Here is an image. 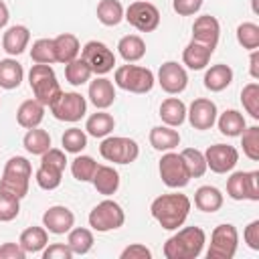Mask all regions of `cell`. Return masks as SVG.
Returning a JSON list of instances; mask_svg holds the SVG:
<instances>
[{
	"label": "cell",
	"instance_id": "6da1fadb",
	"mask_svg": "<svg viewBox=\"0 0 259 259\" xmlns=\"http://www.w3.org/2000/svg\"><path fill=\"white\" fill-rule=\"evenodd\" d=\"M152 217L160 223L162 229L166 231H176L178 227L184 225L190 212V198L180 192H170V194H160L158 198L152 200L150 204Z\"/></svg>",
	"mask_w": 259,
	"mask_h": 259
},
{
	"label": "cell",
	"instance_id": "7a4b0ae2",
	"mask_svg": "<svg viewBox=\"0 0 259 259\" xmlns=\"http://www.w3.org/2000/svg\"><path fill=\"white\" fill-rule=\"evenodd\" d=\"M206 235L200 227H184L164 243L166 259H196L202 253Z\"/></svg>",
	"mask_w": 259,
	"mask_h": 259
},
{
	"label": "cell",
	"instance_id": "3957f363",
	"mask_svg": "<svg viewBox=\"0 0 259 259\" xmlns=\"http://www.w3.org/2000/svg\"><path fill=\"white\" fill-rule=\"evenodd\" d=\"M32 176V166L24 156H12L2 172L0 180V190L10 192L18 198H24L28 194V184Z\"/></svg>",
	"mask_w": 259,
	"mask_h": 259
},
{
	"label": "cell",
	"instance_id": "277c9868",
	"mask_svg": "<svg viewBox=\"0 0 259 259\" xmlns=\"http://www.w3.org/2000/svg\"><path fill=\"white\" fill-rule=\"evenodd\" d=\"M28 85L32 89V95L36 101H40L45 107H49L63 91L57 81V75L51 65H38L34 63L28 71Z\"/></svg>",
	"mask_w": 259,
	"mask_h": 259
},
{
	"label": "cell",
	"instance_id": "5b68a950",
	"mask_svg": "<svg viewBox=\"0 0 259 259\" xmlns=\"http://www.w3.org/2000/svg\"><path fill=\"white\" fill-rule=\"evenodd\" d=\"M99 154L103 160L113 164H132L140 156V146L136 140L125 136H105L99 144Z\"/></svg>",
	"mask_w": 259,
	"mask_h": 259
},
{
	"label": "cell",
	"instance_id": "8992f818",
	"mask_svg": "<svg viewBox=\"0 0 259 259\" xmlns=\"http://www.w3.org/2000/svg\"><path fill=\"white\" fill-rule=\"evenodd\" d=\"M156 79L148 67L140 65H121L115 69V85L130 93H148L152 91Z\"/></svg>",
	"mask_w": 259,
	"mask_h": 259
},
{
	"label": "cell",
	"instance_id": "52a82bcc",
	"mask_svg": "<svg viewBox=\"0 0 259 259\" xmlns=\"http://www.w3.org/2000/svg\"><path fill=\"white\" fill-rule=\"evenodd\" d=\"M125 223V212L123 208L111 200V198H105L101 200L99 204L93 206V210L89 212V227L97 233H109V231H115L119 229L121 225Z\"/></svg>",
	"mask_w": 259,
	"mask_h": 259
},
{
	"label": "cell",
	"instance_id": "ba28073f",
	"mask_svg": "<svg viewBox=\"0 0 259 259\" xmlns=\"http://www.w3.org/2000/svg\"><path fill=\"white\" fill-rule=\"evenodd\" d=\"M239 247V233L235 225L223 223L210 233V245L206 251L208 259H233Z\"/></svg>",
	"mask_w": 259,
	"mask_h": 259
},
{
	"label": "cell",
	"instance_id": "9c48e42d",
	"mask_svg": "<svg viewBox=\"0 0 259 259\" xmlns=\"http://www.w3.org/2000/svg\"><path fill=\"white\" fill-rule=\"evenodd\" d=\"M49 107H51V113H53L55 119L69 121V123L79 121L87 113V101L77 91H65V93H61Z\"/></svg>",
	"mask_w": 259,
	"mask_h": 259
},
{
	"label": "cell",
	"instance_id": "30bf717a",
	"mask_svg": "<svg viewBox=\"0 0 259 259\" xmlns=\"http://www.w3.org/2000/svg\"><path fill=\"white\" fill-rule=\"evenodd\" d=\"M158 170H160V178L162 182L168 186V188H184L188 182H190V172L186 168V162L180 154L176 152H166L162 158H160V164H158Z\"/></svg>",
	"mask_w": 259,
	"mask_h": 259
},
{
	"label": "cell",
	"instance_id": "8fae6325",
	"mask_svg": "<svg viewBox=\"0 0 259 259\" xmlns=\"http://www.w3.org/2000/svg\"><path fill=\"white\" fill-rule=\"evenodd\" d=\"M123 18L140 32H152L160 24V12L152 2L136 0L123 10Z\"/></svg>",
	"mask_w": 259,
	"mask_h": 259
},
{
	"label": "cell",
	"instance_id": "7c38bea8",
	"mask_svg": "<svg viewBox=\"0 0 259 259\" xmlns=\"http://www.w3.org/2000/svg\"><path fill=\"white\" fill-rule=\"evenodd\" d=\"M227 194L233 200H259V172H233L227 180Z\"/></svg>",
	"mask_w": 259,
	"mask_h": 259
},
{
	"label": "cell",
	"instance_id": "4fadbf2b",
	"mask_svg": "<svg viewBox=\"0 0 259 259\" xmlns=\"http://www.w3.org/2000/svg\"><path fill=\"white\" fill-rule=\"evenodd\" d=\"M81 59L89 65V69L95 75H105L115 65L113 51L105 42H101V40H89V42H85L83 49H81Z\"/></svg>",
	"mask_w": 259,
	"mask_h": 259
},
{
	"label": "cell",
	"instance_id": "5bb4252c",
	"mask_svg": "<svg viewBox=\"0 0 259 259\" xmlns=\"http://www.w3.org/2000/svg\"><path fill=\"white\" fill-rule=\"evenodd\" d=\"M204 160H206V168H210L217 174H225L231 172L237 162H239V152L235 146L229 144H214L208 146L204 152Z\"/></svg>",
	"mask_w": 259,
	"mask_h": 259
},
{
	"label": "cell",
	"instance_id": "9a60e30c",
	"mask_svg": "<svg viewBox=\"0 0 259 259\" xmlns=\"http://www.w3.org/2000/svg\"><path fill=\"white\" fill-rule=\"evenodd\" d=\"M158 83L160 87L170 93V95H178L186 89L188 85V75L184 71L182 65H178L176 61H166L160 65L158 69Z\"/></svg>",
	"mask_w": 259,
	"mask_h": 259
},
{
	"label": "cell",
	"instance_id": "2e32d148",
	"mask_svg": "<svg viewBox=\"0 0 259 259\" xmlns=\"http://www.w3.org/2000/svg\"><path fill=\"white\" fill-rule=\"evenodd\" d=\"M217 105L212 99L206 97H198L190 103V107L186 109V117L190 121V125L194 130H210L217 123Z\"/></svg>",
	"mask_w": 259,
	"mask_h": 259
},
{
	"label": "cell",
	"instance_id": "e0dca14e",
	"mask_svg": "<svg viewBox=\"0 0 259 259\" xmlns=\"http://www.w3.org/2000/svg\"><path fill=\"white\" fill-rule=\"evenodd\" d=\"M73 225H75V214L71 212V208H67L63 204H55V206L47 208L42 214V227L53 235L69 233L73 229Z\"/></svg>",
	"mask_w": 259,
	"mask_h": 259
},
{
	"label": "cell",
	"instance_id": "ac0fdd59",
	"mask_svg": "<svg viewBox=\"0 0 259 259\" xmlns=\"http://www.w3.org/2000/svg\"><path fill=\"white\" fill-rule=\"evenodd\" d=\"M219 36H221V24L214 16L210 14H202L194 20L192 24V40H198L210 49H217L219 45Z\"/></svg>",
	"mask_w": 259,
	"mask_h": 259
},
{
	"label": "cell",
	"instance_id": "d6986e66",
	"mask_svg": "<svg viewBox=\"0 0 259 259\" xmlns=\"http://www.w3.org/2000/svg\"><path fill=\"white\" fill-rule=\"evenodd\" d=\"M212 53H214V49H210L198 40H190L182 51V63L192 71H200L208 65Z\"/></svg>",
	"mask_w": 259,
	"mask_h": 259
},
{
	"label": "cell",
	"instance_id": "ffe728a7",
	"mask_svg": "<svg viewBox=\"0 0 259 259\" xmlns=\"http://www.w3.org/2000/svg\"><path fill=\"white\" fill-rule=\"evenodd\" d=\"M89 101L97 107V109H107L109 105H113L115 101V87L109 79L105 77H97L89 83Z\"/></svg>",
	"mask_w": 259,
	"mask_h": 259
},
{
	"label": "cell",
	"instance_id": "44dd1931",
	"mask_svg": "<svg viewBox=\"0 0 259 259\" xmlns=\"http://www.w3.org/2000/svg\"><path fill=\"white\" fill-rule=\"evenodd\" d=\"M91 184L95 186V190L103 196H111L117 192L119 188V174L113 166H105V164H97V170L91 178Z\"/></svg>",
	"mask_w": 259,
	"mask_h": 259
},
{
	"label": "cell",
	"instance_id": "7402d4cb",
	"mask_svg": "<svg viewBox=\"0 0 259 259\" xmlns=\"http://www.w3.org/2000/svg\"><path fill=\"white\" fill-rule=\"evenodd\" d=\"M45 117V105L40 101H36L34 97L32 99H26L18 105L16 109V121L20 127L24 130H30V127H38L40 121Z\"/></svg>",
	"mask_w": 259,
	"mask_h": 259
},
{
	"label": "cell",
	"instance_id": "603a6c76",
	"mask_svg": "<svg viewBox=\"0 0 259 259\" xmlns=\"http://www.w3.org/2000/svg\"><path fill=\"white\" fill-rule=\"evenodd\" d=\"M28 40H30V30L22 24H14L10 26L4 36H2V49L10 55V57H16L20 53H24V49L28 47Z\"/></svg>",
	"mask_w": 259,
	"mask_h": 259
},
{
	"label": "cell",
	"instance_id": "cb8c5ba5",
	"mask_svg": "<svg viewBox=\"0 0 259 259\" xmlns=\"http://www.w3.org/2000/svg\"><path fill=\"white\" fill-rule=\"evenodd\" d=\"M53 45H55V57H57V63H71L73 59L79 57V51H81V45H79V38L71 32H63L59 36L53 38Z\"/></svg>",
	"mask_w": 259,
	"mask_h": 259
},
{
	"label": "cell",
	"instance_id": "d4e9b609",
	"mask_svg": "<svg viewBox=\"0 0 259 259\" xmlns=\"http://www.w3.org/2000/svg\"><path fill=\"white\" fill-rule=\"evenodd\" d=\"M233 83V69L225 63L212 65L210 69H206L204 73V87L212 93H219L223 89H227Z\"/></svg>",
	"mask_w": 259,
	"mask_h": 259
},
{
	"label": "cell",
	"instance_id": "484cf974",
	"mask_svg": "<svg viewBox=\"0 0 259 259\" xmlns=\"http://www.w3.org/2000/svg\"><path fill=\"white\" fill-rule=\"evenodd\" d=\"M150 146L158 152H170L180 144V134L170 125H156L150 130Z\"/></svg>",
	"mask_w": 259,
	"mask_h": 259
},
{
	"label": "cell",
	"instance_id": "4316f807",
	"mask_svg": "<svg viewBox=\"0 0 259 259\" xmlns=\"http://www.w3.org/2000/svg\"><path fill=\"white\" fill-rule=\"evenodd\" d=\"M160 117L164 121V125L170 127H178L184 123L186 119V105L182 99L178 97H168L160 103Z\"/></svg>",
	"mask_w": 259,
	"mask_h": 259
},
{
	"label": "cell",
	"instance_id": "83f0119b",
	"mask_svg": "<svg viewBox=\"0 0 259 259\" xmlns=\"http://www.w3.org/2000/svg\"><path fill=\"white\" fill-rule=\"evenodd\" d=\"M194 206L202 212H217L223 206V192L217 186H200L194 192Z\"/></svg>",
	"mask_w": 259,
	"mask_h": 259
},
{
	"label": "cell",
	"instance_id": "f1b7e54d",
	"mask_svg": "<svg viewBox=\"0 0 259 259\" xmlns=\"http://www.w3.org/2000/svg\"><path fill=\"white\" fill-rule=\"evenodd\" d=\"M18 243L26 253H40L49 245V231L45 227H28L20 233Z\"/></svg>",
	"mask_w": 259,
	"mask_h": 259
},
{
	"label": "cell",
	"instance_id": "f546056e",
	"mask_svg": "<svg viewBox=\"0 0 259 259\" xmlns=\"http://www.w3.org/2000/svg\"><path fill=\"white\" fill-rule=\"evenodd\" d=\"M113 127H115L113 115L103 111V109H99L97 113H91L87 117V121H85V132L89 136H93V138H105V136H109L113 132Z\"/></svg>",
	"mask_w": 259,
	"mask_h": 259
},
{
	"label": "cell",
	"instance_id": "4dcf8cb0",
	"mask_svg": "<svg viewBox=\"0 0 259 259\" xmlns=\"http://www.w3.org/2000/svg\"><path fill=\"white\" fill-rule=\"evenodd\" d=\"M217 123H219V130L223 136L227 138H237L243 134V130L247 127L245 123V115L237 109H227L223 111L219 117H217Z\"/></svg>",
	"mask_w": 259,
	"mask_h": 259
},
{
	"label": "cell",
	"instance_id": "1f68e13d",
	"mask_svg": "<svg viewBox=\"0 0 259 259\" xmlns=\"http://www.w3.org/2000/svg\"><path fill=\"white\" fill-rule=\"evenodd\" d=\"M117 51L125 63H136L146 55V42L138 34H125L117 42Z\"/></svg>",
	"mask_w": 259,
	"mask_h": 259
},
{
	"label": "cell",
	"instance_id": "d6a6232c",
	"mask_svg": "<svg viewBox=\"0 0 259 259\" xmlns=\"http://www.w3.org/2000/svg\"><path fill=\"white\" fill-rule=\"evenodd\" d=\"M24 69L16 59H2L0 61V87L2 89H16L22 83Z\"/></svg>",
	"mask_w": 259,
	"mask_h": 259
},
{
	"label": "cell",
	"instance_id": "836d02e7",
	"mask_svg": "<svg viewBox=\"0 0 259 259\" xmlns=\"http://www.w3.org/2000/svg\"><path fill=\"white\" fill-rule=\"evenodd\" d=\"M22 146L28 154L32 156H42L49 148H51V136L47 130H40V127H30L24 138H22Z\"/></svg>",
	"mask_w": 259,
	"mask_h": 259
},
{
	"label": "cell",
	"instance_id": "e575fe53",
	"mask_svg": "<svg viewBox=\"0 0 259 259\" xmlns=\"http://www.w3.org/2000/svg\"><path fill=\"white\" fill-rule=\"evenodd\" d=\"M97 20L105 26H117L123 20V6L119 0H99Z\"/></svg>",
	"mask_w": 259,
	"mask_h": 259
},
{
	"label": "cell",
	"instance_id": "d590c367",
	"mask_svg": "<svg viewBox=\"0 0 259 259\" xmlns=\"http://www.w3.org/2000/svg\"><path fill=\"white\" fill-rule=\"evenodd\" d=\"M93 233L89 229H83V227H77V229H71L69 231V237H67V245L71 247L73 255H85L91 251L93 247Z\"/></svg>",
	"mask_w": 259,
	"mask_h": 259
},
{
	"label": "cell",
	"instance_id": "8d00e7d4",
	"mask_svg": "<svg viewBox=\"0 0 259 259\" xmlns=\"http://www.w3.org/2000/svg\"><path fill=\"white\" fill-rule=\"evenodd\" d=\"M91 75H93V71L89 69V65L81 57H77V59H73L71 63L65 65V79L73 87H81L83 83H87L91 79Z\"/></svg>",
	"mask_w": 259,
	"mask_h": 259
},
{
	"label": "cell",
	"instance_id": "74e56055",
	"mask_svg": "<svg viewBox=\"0 0 259 259\" xmlns=\"http://www.w3.org/2000/svg\"><path fill=\"white\" fill-rule=\"evenodd\" d=\"M61 180H63V170L61 168L40 162V166L36 170V184L42 190H55V188H59Z\"/></svg>",
	"mask_w": 259,
	"mask_h": 259
},
{
	"label": "cell",
	"instance_id": "f35d334b",
	"mask_svg": "<svg viewBox=\"0 0 259 259\" xmlns=\"http://www.w3.org/2000/svg\"><path fill=\"white\" fill-rule=\"evenodd\" d=\"M30 59H32V63H38V65L57 63L53 38H38V40H34L32 49H30Z\"/></svg>",
	"mask_w": 259,
	"mask_h": 259
},
{
	"label": "cell",
	"instance_id": "ab89813d",
	"mask_svg": "<svg viewBox=\"0 0 259 259\" xmlns=\"http://www.w3.org/2000/svg\"><path fill=\"white\" fill-rule=\"evenodd\" d=\"M95 170H97V162L91 156H77L71 162V174L79 182H91Z\"/></svg>",
	"mask_w": 259,
	"mask_h": 259
},
{
	"label": "cell",
	"instance_id": "60d3db41",
	"mask_svg": "<svg viewBox=\"0 0 259 259\" xmlns=\"http://www.w3.org/2000/svg\"><path fill=\"white\" fill-rule=\"evenodd\" d=\"M180 156L186 162V168L190 172V178H200L206 172V160H204V154L200 150H196V148H184L180 152Z\"/></svg>",
	"mask_w": 259,
	"mask_h": 259
},
{
	"label": "cell",
	"instance_id": "b9f144b4",
	"mask_svg": "<svg viewBox=\"0 0 259 259\" xmlns=\"http://www.w3.org/2000/svg\"><path fill=\"white\" fill-rule=\"evenodd\" d=\"M61 144H63V150L65 152L79 154L87 146V134L81 127H69V130H65V134L61 138Z\"/></svg>",
	"mask_w": 259,
	"mask_h": 259
},
{
	"label": "cell",
	"instance_id": "7bdbcfd3",
	"mask_svg": "<svg viewBox=\"0 0 259 259\" xmlns=\"http://www.w3.org/2000/svg\"><path fill=\"white\" fill-rule=\"evenodd\" d=\"M237 40L247 51L259 49V26L255 22H243V24H239L237 26Z\"/></svg>",
	"mask_w": 259,
	"mask_h": 259
},
{
	"label": "cell",
	"instance_id": "ee69618b",
	"mask_svg": "<svg viewBox=\"0 0 259 259\" xmlns=\"http://www.w3.org/2000/svg\"><path fill=\"white\" fill-rule=\"evenodd\" d=\"M241 103L243 109L253 117L259 119V83H247L241 91Z\"/></svg>",
	"mask_w": 259,
	"mask_h": 259
},
{
	"label": "cell",
	"instance_id": "f6af8a7d",
	"mask_svg": "<svg viewBox=\"0 0 259 259\" xmlns=\"http://www.w3.org/2000/svg\"><path fill=\"white\" fill-rule=\"evenodd\" d=\"M241 146H243V154L257 162L259 160V127L257 125H251V127H245L243 134H241Z\"/></svg>",
	"mask_w": 259,
	"mask_h": 259
},
{
	"label": "cell",
	"instance_id": "bcb514c9",
	"mask_svg": "<svg viewBox=\"0 0 259 259\" xmlns=\"http://www.w3.org/2000/svg\"><path fill=\"white\" fill-rule=\"evenodd\" d=\"M20 212V198L0 190V223H8L14 221Z\"/></svg>",
	"mask_w": 259,
	"mask_h": 259
},
{
	"label": "cell",
	"instance_id": "7dc6e473",
	"mask_svg": "<svg viewBox=\"0 0 259 259\" xmlns=\"http://www.w3.org/2000/svg\"><path fill=\"white\" fill-rule=\"evenodd\" d=\"M42 259H71L73 257V251L67 243H53V245H47L42 251Z\"/></svg>",
	"mask_w": 259,
	"mask_h": 259
},
{
	"label": "cell",
	"instance_id": "c3c4849f",
	"mask_svg": "<svg viewBox=\"0 0 259 259\" xmlns=\"http://www.w3.org/2000/svg\"><path fill=\"white\" fill-rule=\"evenodd\" d=\"M172 8L178 16H192L202 8V0H172Z\"/></svg>",
	"mask_w": 259,
	"mask_h": 259
},
{
	"label": "cell",
	"instance_id": "681fc988",
	"mask_svg": "<svg viewBox=\"0 0 259 259\" xmlns=\"http://www.w3.org/2000/svg\"><path fill=\"white\" fill-rule=\"evenodd\" d=\"M119 259H152V251L142 243H132L119 253Z\"/></svg>",
	"mask_w": 259,
	"mask_h": 259
},
{
	"label": "cell",
	"instance_id": "f907efd6",
	"mask_svg": "<svg viewBox=\"0 0 259 259\" xmlns=\"http://www.w3.org/2000/svg\"><path fill=\"white\" fill-rule=\"evenodd\" d=\"M40 162L42 164H51V166H57L65 172V166H67V158H65V150H59V148H49L42 156H40Z\"/></svg>",
	"mask_w": 259,
	"mask_h": 259
},
{
	"label": "cell",
	"instance_id": "816d5d0a",
	"mask_svg": "<svg viewBox=\"0 0 259 259\" xmlns=\"http://www.w3.org/2000/svg\"><path fill=\"white\" fill-rule=\"evenodd\" d=\"M243 239H245V243H247L249 249L259 251V221H251V223L245 227Z\"/></svg>",
	"mask_w": 259,
	"mask_h": 259
},
{
	"label": "cell",
	"instance_id": "f5cc1de1",
	"mask_svg": "<svg viewBox=\"0 0 259 259\" xmlns=\"http://www.w3.org/2000/svg\"><path fill=\"white\" fill-rule=\"evenodd\" d=\"M0 257L2 259H24L26 251L20 247V243H4L0 247Z\"/></svg>",
	"mask_w": 259,
	"mask_h": 259
},
{
	"label": "cell",
	"instance_id": "db71d44e",
	"mask_svg": "<svg viewBox=\"0 0 259 259\" xmlns=\"http://www.w3.org/2000/svg\"><path fill=\"white\" fill-rule=\"evenodd\" d=\"M249 73L253 79H259V51H251V59H249Z\"/></svg>",
	"mask_w": 259,
	"mask_h": 259
},
{
	"label": "cell",
	"instance_id": "11a10c76",
	"mask_svg": "<svg viewBox=\"0 0 259 259\" xmlns=\"http://www.w3.org/2000/svg\"><path fill=\"white\" fill-rule=\"evenodd\" d=\"M8 18H10V14H8V6L0 0V28H4V26L8 24Z\"/></svg>",
	"mask_w": 259,
	"mask_h": 259
},
{
	"label": "cell",
	"instance_id": "9f6ffc18",
	"mask_svg": "<svg viewBox=\"0 0 259 259\" xmlns=\"http://www.w3.org/2000/svg\"><path fill=\"white\" fill-rule=\"evenodd\" d=\"M0 103H2V101H0Z\"/></svg>",
	"mask_w": 259,
	"mask_h": 259
}]
</instances>
